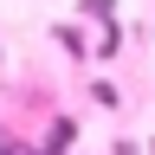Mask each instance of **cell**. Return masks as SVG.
I'll return each mask as SVG.
<instances>
[{"label": "cell", "mask_w": 155, "mask_h": 155, "mask_svg": "<svg viewBox=\"0 0 155 155\" xmlns=\"http://www.w3.org/2000/svg\"><path fill=\"white\" fill-rule=\"evenodd\" d=\"M71 142H78V129H71V116H52V129H45V155H71Z\"/></svg>", "instance_id": "cell-1"}, {"label": "cell", "mask_w": 155, "mask_h": 155, "mask_svg": "<svg viewBox=\"0 0 155 155\" xmlns=\"http://www.w3.org/2000/svg\"><path fill=\"white\" fill-rule=\"evenodd\" d=\"M78 13H84V19H97L104 32H116V0H84Z\"/></svg>", "instance_id": "cell-2"}, {"label": "cell", "mask_w": 155, "mask_h": 155, "mask_svg": "<svg viewBox=\"0 0 155 155\" xmlns=\"http://www.w3.org/2000/svg\"><path fill=\"white\" fill-rule=\"evenodd\" d=\"M52 39H58V45H65L71 58H91V39L78 32V26H52Z\"/></svg>", "instance_id": "cell-3"}, {"label": "cell", "mask_w": 155, "mask_h": 155, "mask_svg": "<svg viewBox=\"0 0 155 155\" xmlns=\"http://www.w3.org/2000/svg\"><path fill=\"white\" fill-rule=\"evenodd\" d=\"M0 155H32V149H19V142H0Z\"/></svg>", "instance_id": "cell-4"}, {"label": "cell", "mask_w": 155, "mask_h": 155, "mask_svg": "<svg viewBox=\"0 0 155 155\" xmlns=\"http://www.w3.org/2000/svg\"><path fill=\"white\" fill-rule=\"evenodd\" d=\"M149 155H155V136H149Z\"/></svg>", "instance_id": "cell-5"}, {"label": "cell", "mask_w": 155, "mask_h": 155, "mask_svg": "<svg viewBox=\"0 0 155 155\" xmlns=\"http://www.w3.org/2000/svg\"><path fill=\"white\" fill-rule=\"evenodd\" d=\"M32 155H45V149H32Z\"/></svg>", "instance_id": "cell-6"}]
</instances>
